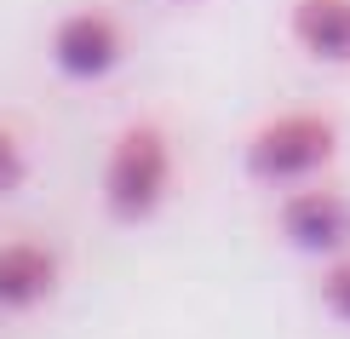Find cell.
<instances>
[{"instance_id":"cell-1","label":"cell","mask_w":350,"mask_h":339,"mask_svg":"<svg viewBox=\"0 0 350 339\" xmlns=\"http://www.w3.org/2000/svg\"><path fill=\"white\" fill-rule=\"evenodd\" d=\"M172 196V138L155 121H133L115 132L104 155V213L115 225H144Z\"/></svg>"},{"instance_id":"cell-2","label":"cell","mask_w":350,"mask_h":339,"mask_svg":"<svg viewBox=\"0 0 350 339\" xmlns=\"http://www.w3.org/2000/svg\"><path fill=\"white\" fill-rule=\"evenodd\" d=\"M339 155V121L322 110H282L253 127L247 138V179L258 184H304Z\"/></svg>"},{"instance_id":"cell-3","label":"cell","mask_w":350,"mask_h":339,"mask_svg":"<svg viewBox=\"0 0 350 339\" xmlns=\"http://www.w3.org/2000/svg\"><path fill=\"white\" fill-rule=\"evenodd\" d=\"M46 52H52V69H57V75H69V81H104V75L121 69L126 35H121V23H115L109 12L81 6V12H64V18L52 23Z\"/></svg>"},{"instance_id":"cell-4","label":"cell","mask_w":350,"mask_h":339,"mask_svg":"<svg viewBox=\"0 0 350 339\" xmlns=\"http://www.w3.org/2000/svg\"><path fill=\"white\" fill-rule=\"evenodd\" d=\"M282 242L293 253H310V259H339L350 253V201L339 190H322V184H299L282 196Z\"/></svg>"},{"instance_id":"cell-5","label":"cell","mask_w":350,"mask_h":339,"mask_svg":"<svg viewBox=\"0 0 350 339\" xmlns=\"http://www.w3.org/2000/svg\"><path fill=\"white\" fill-rule=\"evenodd\" d=\"M57 276H64V259H57L46 242H35V236L0 242V311L18 316V311L46 305L57 293Z\"/></svg>"},{"instance_id":"cell-6","label":"cell","mask_w":350,"mask_h":339,"mask_svg":"<svg viewBox=\"0 0 350 339\" xmlns=\"http://www.w3.org/2000/svg\"><path fill=\"white\" fill-rule=\"evenodd\" d=\"M287 35L304 58L350 69V0H293L287 6Z\"/></svg>"},{"instance_id":"cell-7","label":"cell","mask_w":350,"mask_h":339,"mask_svg":"<svg viewBox=\"0 0 350 339\" xmlns=\"http://www.w3.org/2000/svg\"><path fill=\"white\" fill-rule=\"evenodd\" d=\"M322 311L350 328V253L327 259V271H322Z\"/></svg>"},{"instance_id":"cell-8","label":"cell","mask_w":350,"mask_h":339,"mask_svg":"<svg viewBox=\"0 0 350 339\" xmlns=\"http://www.w3.org/2000/svg\"><path fill=\"white\" fill-rule=\"evenodd\" d=\"M23 184H29V155H23L18 132L0 127V196H18Z\"/></svg>"},{"instance_id":"cell-9","label":"cell","mask_w":350,"mask_h":339,"mask_svg":"<svg viewBox=\"0 0 350 339\" xmlns=\"http://www.w3.org/2000/svg\"><path fill=\"white\" fill-rule=\"evenodd\" d=\"M172 6H189V0H172Z\"/></svg>"}]
</instances>
